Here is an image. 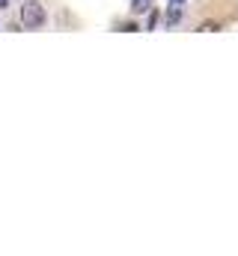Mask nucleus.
<instances>
[{
  "mask_svg": "<svg viewBox=\"0 0 238 256\" xmlns=\"http://www.w3.org/2000/svg\"><path fill=\"white\" fill-rule=\"evenodd\" d=\"M149 6H152V0H131V12H134V15L149 12Z\"/></svg>",
  "mask_w": 238,
  "mask_h": 256,
  "instance_id": "obj_2",
  "label": "nucleus"
},
{
  "mask_svg": "<svg viewBox=\"0 0 238 256\" xmlns=\"http://www.w3.org/2000/svg\"><path fill=\"white\" fill-rule=\"evenodd\" d=\"M178 18H182V12H173V9H170V15H167V21H170V24H176Z\"/></svg>",
  "mask_w": 238,
  "mask_h": 256,
  "instance_id": "obj_4",
  "label": "nucleus"
},
{
  "mask_svg": "<svg viewBox=\"0 0 238 256\" xmlns=\"http://www.w3.org/2000/svg\"><path fill=\"white\" fill-rule=\"evenodd\" d=\"M0 6H9V0H0Z\"/></svg>",
  "mask_w": 238,
  "mask_h": 256,
  "instance_id": "obj_5",
  "label": "nucleus"
},
{
  "mask_svg": "<svg viewBox=\"0 0 238 256\" xmlns=\"http://www.w3.org/2000/svg\"><path fill=\"white\" fill-rule=\"evenodd\" d=\"M155 24H158V15H155V12H152V15H149V21H146V30H152V27H155Z\"/></svg>",
  "mask_w": 238,
  "mask_h": 256,
  "instance_id": "obj_3",
  "label": "nucleus"
},
{
  "mask_svg": "<svg viewBox=\"0 0 238 256\" xmlns=\"http://www.w3.org/2000/svg\"><path fill=\"white\" fill-rule=\"evenodd\" d=\"M45 21H48V15H45L42 3L30 0V3H24V6H21V24H24V27L39 30V27H45Z\"/></svg>",
  "mask_w": 238,
  "mask_h": 256,
  "instance_id": "obj_1",
  "label": "nucleus"
},
{
  "mask_svg": "<svg viewBox=\"0 0 238 256\" xmlns=\"http://www.w3.org/2000/svg\"><path fill=\"white\" fill-rule=\"evenodd\" d=\"M176 3H184V0H176Z\"/></svg>",
  "mask_w": 238,
  "mask_h": 256,
  "instance_id": "obj_6",
  "label": "nucleus"
}]
</instances>
